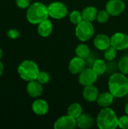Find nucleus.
<instances>
[{"instance_id": "1", "label": "nucleus", "mask_w": 128, "mask_h": 129, "mask_svg": "<svg viewBox=\"0 0 128 129\" xmlns=\"http://www.w3.org/2000/svg\"><path fill=\"white\" fill-rule=\"evenodd\" d=\"M108 87L115 98H123L128 94V79L122 73H115L109 77Z\"/></svg>"}, {"instance_id": "2", "label": "nucleus", "mask_w": 128, "mask_h": 129, "mask_svg": "<svg viewBox=\"0 0 128 129\" xmlns=\"http://www.w3.org/2000/svg\"><path fill=\"white\" fill-rule=\"evenodd\" d=\"M26 17L30 23L38 24L48 18L49 13L48 6L39 2H34L28 7Z\"/></svg>"}, {"instance_id": "3", "label": "nucleus", "mask_w": 128, "mask_h": 129, "mask_svg": "<svg viewBox=\"0 0 128 129\" xmlns=\"http://www.w3.org/2000/svg\"><path fill=\"white\" fill-rule=\"evenodd\" d=\"M97 125L100 129H115L118 127V118L112 109L105 107L97 115Z\"/></svg>"}, {"instance_id": "4", "label": "nucleus", "mask_w": 128, "mask_h": 129, "mask_svg": "<svg viewBox=\"0 0 128 129\" xmlns=\"http://www.w3.org/2000/svg\"><path fill=\"white\" fill-rule=\"evenodd\" d=\"M39 72L38 66L30 60L22 61L17 67V73L20 77L26 82L36 80Z\"/></svg>"}, {"instance_id": "5", "label": "nucleus", "mask_w": 128, "mask_h": 129, "mask_svg": "<svg viewBox=\"0 0 128 129\" xmlns=\"http://www.w3.org/2000/svg\"><path fill=\"white\" fill-rule=\"evenodd\" d=\"M94 26L92 22L83 20L75 27V36L81 42H87L90 40L94 34Z\"/></svg>"}, {"instance_id": "6", "label": "nucleus", "mask_w": 128, "mask_h": 129, "mask_svg": "<svg viewBox=\"0 0 128 129\" xmlns=\"http://www.w3.org/2000/svg\"><path fill=\"white\" fill-rule=\"evenodd\" d=\"M49 16L54 19L60 20L64 18L68 14V9L65 4L60 2H54L51 3L48 6Z\"/></svg>"}, {"instance_id": "7", "label": "nucleus", "mask_w": 128, "mask_h": 129, "mask_svg": "<svg viewBox=\"0 0 128 129\" xmlns=\"http://www.w3.org/2000/svg\"><path fill=\"white\" fill-rule=\"evenodd\" d=\"M98 78V75L92 68H84L81 73H79L78 82L83 86L94 85Z\"/></svg>"}, {"instance_id": "8", "label": "nucleus", "mask_w": 128, "mask_h": 129, "mask_svg": "<svg viewBox=\"0 0 128 129\" xmlns=\"http://www.w3.org/2000/svg\"><path fill=\"white\" fill-rule=\"evenodd\" d=\"M111 45L118 51L128 48V35L123 33H116L111 37Z\"/></svg>"}, {"instance_id": "9", "label": "nucleus", "mask_w": 128, "mask_h": 129, "mask_svg": "<svg viewBox=\"0 0 128 129\" xmlns=\"http://www.w3.org/2000/svg\"><path fill=\"white\" fill-rule=\"evenodd\" d=\"M125 9V4L123 0H109L106 5V10L110 16H118Z\"/></svg>"}, {"instance_id": "10", "label": "nucleus", "mask_w": 128, "mask_h": 129, "mask_svg": "<svg viewBox=\"0 0 128 129\" xmlns=\"http://www.w3.org/2000/svg\"><path fill=\"white\" fill-rule=\"evenodd\" d=\"M75 127H77L76 119L68 114L58 118L54 125L55 129H74Z\"/></svg>"}, {"instance_id": "11", "label": "nucleus", "mask_w": 128, "mask_h": 129, "mask_svg": "<svg viewBox=\"0 0 128 129\" xmlns=\"http://www.w3.org/2000/svg\"><path fill=\"white\" fill-rule=\"evenodd\" d=\"M85 68V61L84 59L75 57H73L69 63V70L72 74H79Z\"/></svg>"}, {"instance_id": "12", "label": "nucleus", "mask_w": 128, "mask_h": 129, "mask_svg": "<svg viewBox=\"0 0 128 129\" xmlns=\"http://www.w3.org/2000/svg\"><path fill=\"white\" fill-rule=\"evenodd\" d=\"M26 92L31 98H38L43 92L42 85L37 80L28 82L26 85Z\"/></svg>"}, {"instance_id": "13", "label": "nucleus", "mask_w": 128, "mask_h": 129, "mask_svg": "<svg viewBox=\"0 0 128 129\" xmlns=\"http://www.w3.org/2000/svg\"><path fill=\"white\" fill-rule=\"evenodd\" d=\"M99 90L94 85L84 86L82 92L84 99L88 102L97 101L99 96Z\"/></svg>"}, {"instance_id": "14", "label": "nucleus", "mask_w": 128, "mask_h": 129, "mask_svg": "<svg viewBox=\"0 0 128 129\" xmlns=\"http://www.w3.org/2000/svg\"><path fill=\"white\" fill-rule=\"evenodd\" d=\"M32 110L34 113L38 116H44L49 110L48 104L43 99H37L32 104Z\"/></svg>"}, {"instance_id": "15", "label": "nucleus", "mask_w": 128, "mask_h": 129, "mask_svg": "<svg viewBox=\"0 0 128 129\" xmlns=\"http://www.w3.org/2000/svg\"><path fill=\"white\" fill-rule=\"evenodd\" d=\"M95 48L100 51H105L111 46V38L105 34H98L94 39Z\"/></svg>"}, {"instance_id": "16", "label": "nucleus", "mask_w": 128, "mask_h": 129, "mask_svg": "<svg viewBox=\"0 0 128 129\" xmlns=\"http://www.w3.org/2000/svg\"><path fill=\"white\" fill-rule=\"evenodd\" d=\"M77 127L81 129H88L91 128L94 125V117L88 113H82L76 119Z\"/></svg>"}, {"instance_id": "17", "label": "nucleus", "mask_w": 128, "mask_h": 129, "mask_svg": "<svg viewBox=\"0 0 128 129\" xmlns=\"http://www.w3.org/2000/svg\"><path fill=\"white\" fill-rule=\"evenodd\" d=\"M38 33L41 37L49 36L53 31V24L51 21L48 18L38 24Z\"/></svg>"}, {"instance_id": "18", "label": "nucleus", "mask_w": 128, "mask_h": 129, "mask_svg": "<svg viewBox=\"0 0 128 129\" xmlns=\"http://www.w3.org/2000/svg\"><path fill=\"white\" fill-rule=\"evenodd\" d=\"M114 98L115 97L110 91H106L99 94L97 101L98 105L103 108L109 107L110 105L113 103Z\"/></svg>"}, {"instance_id": "19", "label": "nucleus", "mask_w": 128, "mask_h": 129, "mask_svg": "<svg viewBox=\"0 0 128 129\" xmlns=\"http://www.w3.org/2000/svg\"><path fill=\"white\" fill-rule=\"evenodd\" d=\"M81 14L84 20L93 22L94 20H97L98 11L94 6H88L83 9Z\"/></svg>"}, {"instance_id": "20", "label": "nucleus", "mask_w": 128, "mask_h": 129, "mask_svg": "<svg viewBox=\"0 0 128 129\" xmlns=\"http://www.w3.org/2000/svg\"><path fill=\"white\" fill-rule=\"evenodd\" d=\"M83 109L82 107L81 106L80 104L78 103H73L69 107H68L67 110V114L69 115L70 116L73 117L74 119L78 118L83 113Z\"/></svg>"}, {"instance_id": "21", "label": "nucleus", "mask_w": 128, "mask_h": 129, "mask_svg": "<svg viewBox=\"0 0 128 129\" xmlns=\"http://www.w3.org/2000/svg\"><path fill=\"white\" fill-rule=\"evenodd\" d=\"M92 69L99 76L106 73V71L107 70V64L103 60L97 59L94 62Z\"/></svg>"}, {"instance_id": "22", "label": "nucleus", "mask_w": 128, "mask_h": 129, "mask_svg": "<svg viewBox=\"0 0 128 129\" xmlns=\"http://www.w3.org/2000/svg\"><path fill=\"white\" fill-rule=\"evenodd\" d=\"M75 52L76 56L81 57L83 59H86L90 54V48L87 45L81 43L76 47Z\"/></svg>"}, {"instance_id": "23", "label": "nucleus", "mask_w": 128, "mask_h": 129, "mask_svg": "<svg viewBox=\"0 0 128 129\" xmlns=\"http://www.w3.org/2000/svg\"><path fill=\"white\" fill-rule=\"evenodd\" d=\"M69 20L72 23L75 24V25H77L80 22H81L84 19H83V17H82V14L81 12H80L79 11H72L69 15Z\"/></svg>"}, {"instance_id": "24", "label": "nucleus", "mask_w": 128, "mask_h": 129, "mask_svg": "<svg viewBox=\"0 0 128 129\" xmlns=\"http://www.w3.org/2000/svg\"><path fill=\"white\" fill-rule=\"evenodd\" d=\"M117 51H118V50L111 45V46H109V48H107L104 51V57L107 60L112 61V60H113L116 57V56H117Z\"/></svg>"}, {"instance_id": "25", "label": "nucleus", "mask_w": 128, "mask_h": 129, "mask_svg": "<svg viewBox=\"0 0 128 129\" xmlns=\"http://www.w3.org/2000/svg\"><path fill=\"white\" fill-rule=\"evenodd\" d=\"M118 69L121 73L127 75L128 74V56L125 55L122 57L118 62Z\"/></svg>"}, {"instance_id": "26", "label": "nucleus", "mask_w": 128, "mask_h": 129, "mask_svg": "<svg viewBox=\"0 0 128 129\" xmlns=\"http://www.w3.org/2000/svg\"><path fill=\"white\" fill-rule=\"evenodd\" d=\"M109 17H110V14L108 13L106 10H101L98 11L97 20L100 23H104L108 21V20L109 19Z\"/></svg>"}, {"instance_id": "27", "label": "nucleus", "mask_w": 128, "mask_h": 129, "mask_svg": "<svg viewBox=\"0 0 128 129\" xmlns=\"http://www.w3.org/2000/svg\"><path fill=\"white\" fill-rule=\"evenodd\" d=\"M50 79H51L50 75L48 73L42 71V72H39L36 80L38 82H39L41 85H45V84H47L48 82H49Z\"/></svg>"}, {"instance_id": "28", "label": "nucleus", "mask_w": 128, "mask_h": 129, "mask_svg": "<svg viewBox=\"0 0 128 129\" xmlns=\"http://www.w3.org/2000/svg\"><path fill=\"white\" fill-rule=\"evenodd\" d=\"M118 127L123 129H128L127 115H124L118 118Z\"/></svg>"}, {"instance_id": "29", "label": "nucleus", "mask_w": 128, "mask_h": 129, "mask_svg": "<svg viewBox=\"0 0 128 129\" xmlns=\"http://www.w3.org/2000/svg\"><path fill=\"white\" fill-rule=\"evenodd\" d=\"M20 35V32L16 29H11L7 32V36L11 39H17L19 38Z\"/></svg>"}, {"instance_id": "30", "label": "nucleus", "mask_w": 128, "mask_h": 129, "mask_svg": "<svg viewBox=\"0 0 128 129\" xmlns=\"http://www.w3.org/2000/svg\"><path fill=\"white\" fill-rule=\"evenodd\" d=\"M16 4L17 7L22 9L27 8L30 5V2L31 0H15Z\"/></svg>"}, {"instance_id": "31", "label": "nucleus", "mask_w": 128, "mask_h": 129, "mask_svg": "<svg viewBox=\"0 0 128 129\" xmlns=\"http://www.w3.org/2000/svg\"><path fill=\"white\" fill-rule=\"evenodd\" d=\"M3 72H4V65H3V63L0 61V76L2 75Z\"/></svg>"}, {"instance_id": "32", "label": "nucleus", "mask_w": 128, "mask_h": 129, "mask_svg": "<svg viewBox=\"0 0 128 129\" xmlns=\"http://www.w3.org/2000/svg\"><path fill=\"white\" fill-rule=\"evenodd\" d=\"M124 111H125V114L128 116V103L126 104L125 107H124Z\"/></svg>"}, {"instance_id": "33", "label": "nucleus", "mask_w": 128, "mask_h": 129, "mask_svg": "<svg viewBox=\"0 0 128 129\" xmlns=\"http://www.w3.org/2000/svg\"><path fill=\"white\" fill-rule=\"evenodd\" d=\"M2 55H3V51H2V48H0V60H1L2 57Z\"/></svg>"}, {"instance_id": "34", "label": "nucleus", "mask_w": 128, "mask_h": 129, "mask_svg": "<svg viewBox=\"0 0 128 129\" xmlns=\"http://www.w3.org/2000/svg\"><path fill=\"white\" fill-rule=\"evenodd\" d=\"M123 1H127V0H123Z\"/></svg>"}]
</instances>
